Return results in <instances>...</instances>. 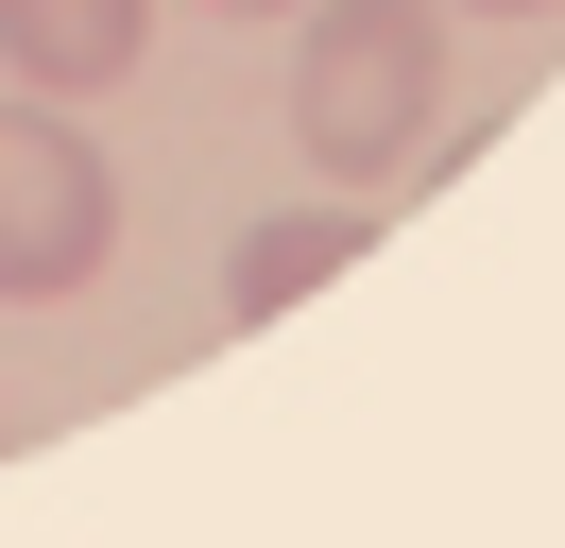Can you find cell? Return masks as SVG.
<instances>
[{"mask_svg":"<svg viewBox=\"0 0 565 548\" xmlns=\"http://www.w3.org/2000/svg\"><path fill=\"white\" fill-rule=\"evenodd\" d=\"M446 0H291V155L377 205L446 137Z\"/></svg>","mask_w":565,"mask_h":548,"instance_id":"6da1fadb","label":"cell"},{"mask_svg":"<svg viewBox=\"0 0 565 548\" xmlns=\"http://www.w3.org/2000/svg\"><path fill=\"white\" fill-rule=\"evenodd\" d=\"M104 240H120V171L86 155V120L70 103H0V308H52V292H86L104 274Z\"/></svg>","mask_w":565,"mask_h":548,"instance_id":"7a4b0ae2","label":"cell"},{"mask_svg":"<svg viewBox=\"0 0 565 548\" xmlns=\"http://www.w3.org/2000/svg\"><path fill=\"white\" fill-rule=\"evenodd\" d=\"M154 52V0H0V68L35 103H104Z\"/></svg>","mask_w":565,"mask_h":548,"instance_id":"3957f363","label":"cell"},{"mask_svg":"<svg viewBox=\"0 0 565 548\" xmlns=\"http://www.w3.org/2000/svg\"><path fill=\"white\" fill-rule=\"evenodd\" d=\"M360 240H377V205H360V189H326V205H275V223H241V257H223V308H241V326H275V308H309L326 274L360 257Z\"/></svg>","mask_w":565,"mask_h":548,"instance_id":"277c9868","label":"cell"},{"mask_svg":"<svg viewBox=\"0 0 565 548\" xmlns=\"http://www.w3.org/2000/svg\"><path fill=\"white\" fill-rule=\"evenodd\" d=\"M446 18H565V0H446Z\"/></svg>","mask_w":565,"mask_h":548,"instance_id":"5b68a950","label":"cell"},{"mask_svg":"<svg viewBox=\"0 0 565 548\" xmlns=\"http://www.w3.org/2000/svg\"><path fill=\"white\" fill-rule=\"evenodd\" d=\"M223 18H291V0H223Z\"/></svg>","mask_w":565,"mask_h":548,"instance_id":"8992f818","label":"cell"}]
</instances>
